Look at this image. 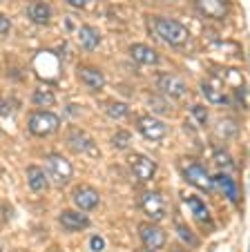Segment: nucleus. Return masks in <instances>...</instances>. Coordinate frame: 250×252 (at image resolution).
Returning a JSON list of instances; mask_svg holds the SVG:
<instances>
[{
    "label": "nucleus",
    "mask_w": 250,
    "mask_h": 252,
    "mask_svg": "<svg viewBox=\"0 0 250 252\" xmlns=\"http://www.w3.org/2000/svg\"><path fill=\"white\" fill-rule=\"evenodd\" d=\"M70 7H76V9H85L87 5H92L94 0H65Z\"/></svg>",
    "instance_id": "obj_31"
},
{
    "label": "nucleus",
    "mask_w": 250,
    "mask_h": 252,
    "mask_svg": "<svg viewBox=\"0 0 250 252\" xmlns=\"http://www.w3.org/2000/svg\"><path fill=\"white\" fill-rule=\"evenodd\" d=\"M34 105H38V107H52L54 103H56V94H54L49 87L40 85L34 90V96H32Z\"/></svg>",
    "instance_id": "obj_21"
},
{
    "label": "nucleus",
    "mask_w": 250,
    "mask_h": 252,
    "mask_svg": "<svg viewBox=\"0 0 250 252\" xmlns=\"http://www.w3.org/2000/svg\"><path fill=\"white\" fill-rule=\"evenodd\" d=\"M67 143H70V148L78 154H87V157H99V148H96V143L92 136H87L85 132H80V129H71L70 136H67Z\"/></svg>",
    "instance_id": "obj_8"
},
{
    "label": "nucleus",
    "mask_w": 250,
    "mask_h": 252,
    "mask_svg": "<svg viewBox=\"0 0 250 252\" xmlns=\"http://www.w3.org/2000/svg\"><path fill=\"white\" fill-rule=\"evenodd\" d=\"M185 205L190 208V212H192V217L197 221H201V223H210V210H208V205L203 203L199 196H188V199H185Z\"/></svg>",
    "instance_id": "obj_20"
},
{
    "label": "nucleus",
    "mask_w": 250,
    "mask_h": 252,
    "mask_svg": "<svg viewBox=\"0 0 250 252\" xmlns=\"http://www.w3.org/2000/svg\"><path fill=\"white\" fill-rule=\"evenodd\" d=\"M183 176L188 179L190 186L199 188L201 192H210L214 186L210 174H208V170L201 165V163H183Z\"/></svg>",
    "instance_id": "obj_5"
},
{
    "label": "nucleus",
    "mask_w": 250,
    "mask_h": 252,
    "mask_svg": "<svg viewBox=\"0 0 250 252\" xmlns=\"http://www.w3.org/2000/svg\"><path fill=\"white\" fill-rule=\"evenodd\" d=\"M213 183L223 192V196H226L228 201H237V199H239L237 183H235V179H232L230 174H226V172H219V174L213 179Z\"/></svg>",
    "instance_id": "obj_16"
},
{
    "label": "nucleus",
    "mask_w": 250,
    "mask_h": 252,
    "mask_svg": "<svg viewBox=\"0 0 250 252\" xmlns=\"http://www.w3.org/2000/svg\"><path fill=\"white\" fill-rule=\"evenodd\" d=\"M130 143H132V134H130L128 129H121V132H116L112 136V145L116 150H128Z\"/></svg>",
    "instance_id": "obj_24"
},
{
    "label": "nucleus",
    "mask_w": 250,
    "mask_h": 252,
    "mask_svg": "<svg viewBox=\"0 0 250 252\" xmlns=\"http://www.w3.org/2000/svg\"><path fill=\"white\" fill-rule=\"evenodd\" d=\"M105 112H107L109 119H123V116H128L130 107H128V103H121V100H112V103H107Z\"/></svg>",
    "instance_id": "obj_23"
},
{
    "label": "nucleus",
    "mask_w": 250,
    "mask_h": 252,
    "mask_svg": "<svg viewBox=\"0 0 250 252\" xmlns=\"http://www.w3.org/2000/svg\"><path fill=\"white\" fill-rule=\"evenodd\" d=\"M219 132H221L223 136L232 138L237 134V123H232V121H223V123L219 125Z\"/></svg>",
    "instance_id": "obj_27"
},
{
    "label": "nucleus",
    "mask_w": 250,
    "mask_h": 252,
    "mask_svg": "<svg viewBox=\"0 0 250 252\" xmlns=\"http://www.w3.org/2000/svg\"><path fill=\"white\" fill-rule=\"evenodd\" d=\"M197 2H199V9L206 16H210V18H223L228 14L226 0H197Z\"/></svg>",
    "instance_id": "obj_19"
},
{
    "label": "nucleus",
    "mask_w": 250,
    "mask_h": 252,
    "mask_svg": "<svg viewBox=\"0 0 250 252\" xmlns=\"http://www.w3.org/2000/svg\"><path fill=\"white\" fill-rule=\"evenodd\" d=\"M78 78L85 83V87H90L92 92L103 90V85H105L103 74H101L96 67H80V69H78Z\"/></svg>",
    "instance_id": "obj_17"
},
{
    "label": "nucleus",
    "mask_w": 250,
    "mask_h": 252,
    "mask_svg": "<svg viewBox=\"0 0 250 252\" xmlns=\"http://www.w3.org/2000/svg\"><path fill=\"white\" fill-rule=\"evenodd\" d=\"M177 232H179V237H183L188 243H192V246H194V243H197V239H194L192 234H190V230L185 228V225H177Z\"/></svg>",
    "instance_id": "obj_29"
},
{
    "label": "nucleus",
    "mask_w": 250,
    "mask_h": 252,
    "mask_svg": "<svg viewBox=\"0 0 250 252\" xmlns=\"http://www.w3.org/2000/svg\"><path fill=\"white\" fill-rule=\"evenodd\" d=\"M130 167H132V174L137 176L139 181H150L152 176H154V172H156V163L152 161L150 157H145V154H137V157H132Z\"/></svg>",
    "instance_id": "obj_11"
},
{
    "label": "nucleus",
    "mask_w": 250,
    "mask_h": 252,
    "mask_svg": "<svg viewBox=\"0 0 250 252\" xmlns=\"http://www.w3.org/2000/svg\"><path fill=\"white\" fill-rule=\"evenodd\" d=\"M78 45L85 49V52H94V49L101 45L99 29H94L92 25H83V27L78 29Z\"/></svg>",
    "instance_id": "obj_15"
},
{
    "label": "nucleus",
    "mask_w": 250,
    "mask_h": 252,
    "mask_svg": "<svg viewBox=\"0 0 250 252\" xmlns=\"http://www.w3.org/2000/svg\"><path fill=\"white\" fill-rule=\"evenodd\" d=\"M190 114H192V119L197 121L199 125L208 123V110L203 107V105H192V107H190Z\"/></svg>",
    "instance_id": "obj_26"
},
{
    "label": "nucleus",
    "mask_w": 250,
    "mask_h": 252,
    "mask_svg": "<svg viewBox=\"0 0 250 252\" xmlns=\"http://www.w3.org/2000/svg\"><path fill=\"white\" fill-rule=\"evenodd\" d=\"M27 183H29V188H32V192L40 194V192H45L49 188V176H47V172L40 170L38 165H29L27 167Z\"/></svg>",
    "instance_id": "obj_14"
},
{
    "label": "nucleus",
    "mask_w": 250,
    "mask_h": 252,
    "mask_svg": "<svg viewBox=\"0 0 250 252\" xmlns=\"http://www.w3.org/2000/svg\"><path fill=\"white\" fill-rule=\"evenodd\" d=\"M201 90H203V96H206L210 103H226V96H223V92L219 90V85L214 81H203Z\"/></svg>",
    "instance_id": "obj_22"
},
{
    "label": "nucleus",
    "mask_w": 250,
    "mask_h": 252,
    "mask_svg": "<svg viewBox=\"0 0 250 252\" xmlns=\"http://www.w3.org/2000/svg\"><path fill=\"white\" fill-rule=\"evenodd\" d=\"M156 85L159 90L163 92L165 96H170V98H183L185 92H188V85L181 76H175V74H161L156 78Z\"/></svg>",
    "instance_id": "obj_7"
},
{
    "label": "nucleus",
    "mask_w": 250,
    "mask_h": 252,
    "mask_svg": "<svg viewBox=\"0 0 250 252\" xmlns=\"http://www.w3.org/2000/svg\"><path fill=\"white\" fill-rule=\"evenodd\" d=\"M154 32L161 40L172 47H181L188 43V29L172 18H154Z\"/></svg>",
    "instance_id": "obj_2"
},
{
    "label": "nucleus",
    "mask_w": 250,
    "mask_h": 252,
    "mask_svg": "<svg viewBox=\"0 0 250 252\" xmlns=\"http://www.w3.org/2000/svg\"><path fill=\"white\" fill-rule=\"evenodd\" d=\"M214 163H217L221 170H232V167H235V163H232L230 154L223 152V150H217V152H214Z\"/></svg>",
    "instance_id": "obj_25"
},
{
    "label": "nucleus",
    "mask_w": 250,
    "mask_h": 252,
    "mask_svg": "<svg viewBox=\"0 0 250 252\" xmlns=\"http://www.w3.org/2000/svg\"><path fill=\"white\" fill-rule=\"evenodd\" d=\"M139 234H141V241L145 243L150 250H156V248L165 246V232L154 223H143L139 225Z\"/></svg>",
    "instance_id": "obj_12"
},
{
    "label": "nucleus",
    "mask_w": 250,
    "mask_h": 252,
    "mask_svg": "<svg viewBox=\"0 0 250 252\" xmlns=\"http://www.w3.org/2000/svg\"><path fill=\"white\" fill-rule=\"evenodd\" d=\"M45 172H47L49 181L56 188H65L74 179V165L63 154H47V158H45Z\"/></svg>",
    "instance_id": "obj_1"
},
{
    "label": "nucleus",
    "mask_w": 250,
    "mask_h": 252,
    "mask_svg": "<svg viewBox=\"0 0 250 252\" xmlns=\"http://www.w3.org/2000/svg\"><path fill=\"white\" fill-rule=\"evenodd\" d=\"M27 127L34 136H49V134H54L58 127H61V119H58L56 114H52V112H45V110L34 112V114L29 116Z\"/></svg>",
    "instance_id": "obj_3"
},
{
    "label": "nucleus",
    "mask_w": 250,
    "mask_h": 252,
    "mask_svg": "<svg viewBox=\"0 0 250 252\" xmlns=\"http://www.w3.org/2000/svg\"><path fill=\"white\" fill-rule=\"evenodd\" d=\"M71 199H74L76 208L83 210V212H90V210L99 208V203H101L99 192H96L94 188H90V186H80V188H76L74 194H71Z\"/></svg>",
    "instance_id": "obj_10"
},
{
    "label": "nucleus",
    "mask_w": 250,
    "mask_h": 252,
    "mask_svg": "<svg viewBox=\"0 0 250 252\" xmlns=\"http://www.w3.org/2000/svg\"><path fill=\"white\" fill-rule=\"evenodd\" d=\"M9 29H11L9 18H7V16H2V14H0V36H7V33H9Z\"/></svg>",
    "instance_id": "obj_30"
},
{
    "label": "nucleus",
    "mask_w": 250,
    "mask_h": 252,
    "mask_svg": "<svg viewBox=\"0 0 250 252\" xmlns=\"http://www.w3.org/2000/svg\"><path fill=\"white\" fill-rule=\"evenodd\" d=\"M137 125H139L141 136L147 138V141H152V143L163 141L165 134H168V125H165L163 121H159L156 116H141Z\"/></svg>",
    "instance_id": "obj_6"
},
{
    "label": "nucleus",
    "mask_w": 250,
    "mask_h": 252,
    "mask_svg": "<svg viewBox=\"0 0 250 252\" xmlns=\"http://www.w3.org/2000/svg\"><path fill=\"white\" fill-rule=\"evenodd\" d=\"M90 250L92 252H105V239L99 237V234H94V237L90 239Z\"/></svg>",
    "instance_id": "obj_28"
},
{
    "label": "nucleus",
    "mask_w": 250,
    "mask_h": 252,
    "mask_svg": "<svg viewBox=\"0 0 250 252\" xmlns=\"http://www.w3.org/2000/svg\"><path fill=\"white\" fill-rule=\"evenodd\" d=\"M139 203H141V210L145 212L147 219H152V221L165 219L168 205H165V199L159 194V192H143L141 199H139Z\"/></svg>",
    "instance_id": "obj_4"
},
{
    "label": "nucleus",
    "mask_w": 250,
    "mask_h": 252,
    "mask_svg": "<svg viewBox=\"0 0 250 252\" xmlns=\"http://www.w3.org/2000/svg\"><path fill=\"white\" fill-rule=\"evenodd\" d=\"M61 225L70 232H78V230L90 228V217H87L83 210H63L61 217H58Z\"/></svg>",
    "instance_id": "obj_9"
},
{
    "label": "nucleus",
    "mask_w": 250,
    "mask_h": 252,
    "mask_svg": "<svg viewBox=\"0 0 250 252\" xmlns=\"http://www.w3.org/2000/svg\"><path fill=\"white\" fill-rule=\"evenodd\" d=\"M130 58L137 61L139 65H156V63H159V54H156V49H152L150 45H143V43L130 45Z\"/></svg>",
    "instance_id": "obj_13"
},
{
    "label": "nucleus",
    "mask_w": 250,
    "mask_h": 252,
    "mask_svg": "<svg viewBox=\"0 0 250 252\" xmlns=\"http://www.w3.org/2000/svg\"><path fill=\"white\" fill-rule=\"evenodd\" d=\"M27 16H29V20L36 25H47L49 20H52V9H49V5L40 2V0H34L27 7Z\"/></svg>",
    "instance_id": "obj_18"
}]
</instances>
